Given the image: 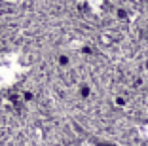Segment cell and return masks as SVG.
Segmentation results:
<instances>
[{
  "label": "cell",
  "mask_w": 148,
  "mask_h": 146,
  "mask_svg": "<svg viewBox=\"0 0 148 146\" xmlns=\"http://www.w3.org/2000/svg\"><path fill=\"white\" fill-rule=\"evenodd\" d=\"M82 146H93V144H89V142H86V144H82Z\"/></svg>",
  "instance_id": "2"
},
{
  "label": "cell",
  "mask_w": 148,
  "mask_h": 146,
  "mask_svg": "<svg viewBox=\"0 0 148 146\" xmlns=\"http://www.w3.org/2000/svg\"><path fill=\"white\" fill-rule=\"evenodd\" d=\"M143 135H144V138H146V141H148V123H146V125H144V127H143Z\"/></svg>",
  "instance_id": "1"
}]
</instances>
